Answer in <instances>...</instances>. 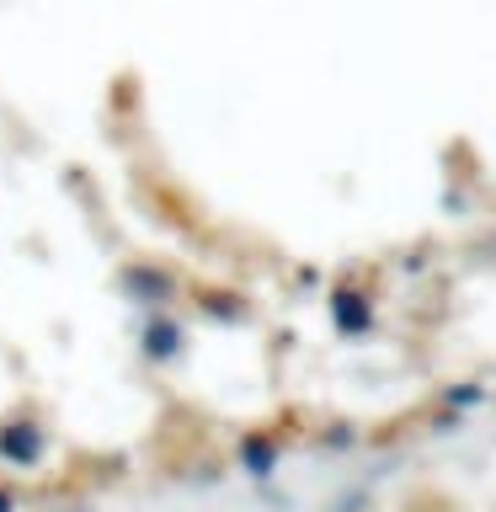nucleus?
Masks as SVG:
<instances>
[{"label": "nucleus", "mask_w": 496, "mask_h": 512, "mask_svg": "<svg viewBox=\"0 0 496 512\" xmlns=\"http://www.w3.org/2000/svg\"><path fill=\"white\" fill-rule=\"evenodd\" d=\"M0 512H22V496H16V486H6V480H0Z\"/></svg>", "instance_id": "nucleus-7"}, {"label": "nucleus", "mask_w": 496, "mask_h": 512, "mask_svg": "<svg viewBox=\"0 0 496 512\" xmlns=\"http://www.w3.org/2000/svg\"><path fill=\"white\" fill-rule=\"evenodd\" d=\"M59 512H96L91 502H70V507H59Z\"/></svg>", "instance_id": "nucleus-9"}, {"label": "nucleus", "mask_w": 496, "mask_h": 512, "mask_svg": "<svg viewBox=\"0 0 496 512\" xmlns=\"http://www.w3.org/2000/svg\"><path fill=\"white\" fill-rule=\"evenodd\" d=\"M443 400H448V406H454V400H459V406H475V400H480V390H475V384H464V390H448Z\"/></svg>", "instance_id": "nucleus-8"}, {"label": "nucleus", "mask_w": 496, "mask_h": 512, "mask_svg": "<svg viewBox=\"0 0 496 512\" xmlns=\"http://www.w3.org/2000/svg\"><path fill=\"white\" fill-rule=\"evenodd\" d=\"M134 352L144 368H155V374H166V368L187 363L192 352V326L176 310H144L139 315V331H134Z\"/></svg>", "instance_id": "nucleus-3"}, {"label": "nucleus", "mask_w": 496, "mask_h": 512, "mask_svg": "<svg viewBox=\"0 0 496 512\" xmlns=\"http://www.w3.org/2000/svg\"><path fill=\"white\" fill-rule=\"evenodd\" d=\"M187 304L198 310V320H214V326H246L251 320V299L235 294V288H219V283L187 288Z\"/></svg>", "instance_id": "nucleus-5"}, {"label": "nucleus", "mask_w": 496, "mask_h": 512, "mask_svg": "<svg viewBox=\"0 0 496 512\" xmlns=\"http://www.w3.org/2000/svg\"><path fill=\"white\" fill-rule=\"evenodd\" d=\"M54 454V411L38 395H22L16 406L0 411V470L38 475Z\"/></svg>", "instance_id": "nucleus-1"}, {"label": "nucleus", "mask_w": 496, "mask_h": 512, "mask_svg": "<svg viewBox=\"0 0 496 512\" xmlns=\"http://www.w3.org/2000/svg\"><path fill=\"white\" fill-rule=\"evenodd\" d=\"M278 459H283V438L272 427H246L235 443V470L251 475V480H272L278 475Z\"/></svg>", "instance_id": "nucleus-4"}, {"label": "nucleus", "mask_w": 496, "mask_h": 512, "mask_svg": "<svg viewBox=\"0 0 496 512\" xmlns=\"http://www.w3.org/2000/svg\"><path fill=\"white\" fill-rule=\"evenodd\" d=\"M326 310H331L336 336H363L368 326H374V304H368V294H358V288H347V283L331 288Z\"/></svg>", "instance_id": "nucleus-6"}, {"label": "nucleus", "mask_w": 496, "mask_h": 512, "mask_svg": "<svg viewBox=\"0 0 496 512\" xmlns=\"http://www.w3.org/2000/svg\"><path fill=\"white\" fill-rule=\"evenodd\" d=\"M112 294L128 299L134 310H176L187 299V278L160 256H123L112 267Z\"/></svg>", "instance_id": "nucleus-2"}]
</instances>
